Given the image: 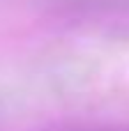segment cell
I'll return each mask as SVG.
<instances>
[{"instance_id": "1", "label": "cell", "mask_w": 129, "mask_h": 131, "mask_svg": "<svg viewBox=\"0 0 129 131\" xmlns=\"http://www.w3.org/2000/svg\"><path fill=\"white\" fill-rule=\"evenodd\" d=\"M97 131H129V127H122V129H97Z\"/></svg>"}]
</instances>
